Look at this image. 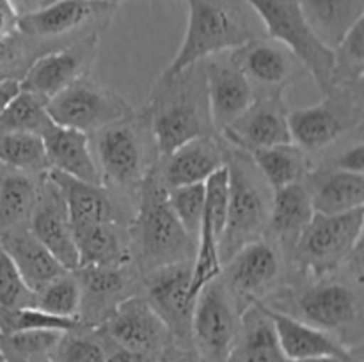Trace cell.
Instances as JSON below:
<instances>
[{"instance_id":"1","label":"cell","mask_w":364,"mask_h":362,"mask_svg":"<svg viewBox=\"0 0 364 362\" xmlns=\"http://www.w3.org/2000/svg\"><path fill=\"white\" fill-rule=\"evenodd\" d=\"M142 112L149 121L160 158L192 138L213 135L203 62L173 77L156 78Z\"/></svg>"},{"instance_id":"2","label":"cell","mask_w":364,"mask_h":362,"mask_svg":"<svg viewBox=\"0 0 364 362\" xmlns=\"http://www.w3.org/2000/svg\"><path fill=\"white\" fill-rule=\"evenodd\" d=\"M187 7L183 43L160 77H173L208 57L265 35L262 21L245 0H187Z\"/></svg>"},{"instance_id":"3","label":"cell","mask_w":364,"mask_h":362,"mask_svg":"<svg viewBox=\"0 0 364 362\" xmlns=\"http://www.w3.org/2000/svg\"><path fill=\"white\" fill-rule=\"evenodd\" d=\"M95 135V160L102 185L117 199L137 206L142 181L160 158L148 117L142 110L134 112Z\"/></svg>"},{"instance_id":"4","label":"cell","mask_w":364,"mask_h":362,"mask_svg":"<svg viewBox=\"0 0 364 362\" xmlns=\"http://www.w3.org/2000/svg\"><path fill=\"white\" fill-rule=\"evenodd\" d=\"M132 243L137 245V261L142 273L194 258L196 240L188 236L171 208L159 162L146 174L139 190L132 222Z\"/></svg>"},{"instance_id":"5","label":"cell","mask_w":364,"mask_h":362,"mask_svg":"<svg viewBox=\"0 0 364 362\" xmlns=\"http://www.w3.org/2000/svg\"><path fill=\"white\" fill-rule=\"evenodd\" d=\"M226 167L230 174V202L219 240L223 265L238 248L265 236L272 202V190L247 153L240 149L230 151Z\"/></svg>"},{"instance_id":"6","label":"cell","mask_w":364,"mask_h":362,"mask_svg":"<svg viewBox=\"0 0 364 362\" xmlns=\"http://www.w3.org/2000/svg\"><path fill=\"white\" fill-rule=\"evenodd\" d=\"M259 18L267 38L287 46L304 66L323 96L333 91V50L306 21L297 0H245Z\"/></svg>"},{"instance_id":"7","label":"cell","mask_w":364,"mask_h":362,"mask_svg":"<svg viewBox=\"0 0 364 362\" xmlns=\"http://www.w3.org/2000/svg\"><path fill=\"white\" fill-rule=\"evenodd\" d=\"M364 209L338 215L316 213L295 241L290 258L304 273L327 275L361 247Z\"/></svg>"},{"instance_id":"8","label":"cell","mask_w":364,"mask_h":362,"mask_svg":"<svg viewBox=\"0 0 364 362\" xmlns=\"http://www.w3.org/2000/svg\"><path fill=\"white\" fill-rule=\"evenodd\" d=\"M363 82L334 85L318 105L288 112V128L295 146L306 155L322 151L340 141L363 121Z\"/></svg>"},{"instance_id":"9","label":"cell","mask_w":364,"mask_h":362,"mask_svg":"<svg viewBox=\"0 0 364 362\" xmlns=\"http://www.w3.org/2000/svg\"><path fill=\"white\" fill-rule=\"evenodd\" d=\"M46 110L55 124L87 135L135 112L123 96L89 80L87 77L78 78L50 98L46 102Z\"/></svg>"},{"instance_id":"10","label":"cell","mask_w":364,"mask_h":362,"mask_svg":"<svg viewBox=\"0 0 364 362\" xmlns=\"http://www.w3.org/2000/svg\"><path fill=\"white\" fill-rule=\"evenodd\" d=\"M299 319L323 330L345 344V337H361L363 304L359 287L345 280L322 279L297 297Z\"/></svg>"},{"instance_id":"11","label":"cell","mask_w":364,"mask_h":362,"mask_svg":"<svg viewBox=\"0 0 364 362\" xmlns=\"http://www.w3.org/2000/svg\"><path fill=\"white\" fill-rule=\"evenodd\" d=\"M242 309L224 286L220 275L199 291L192 312L191 341L205 362H226Z\"/></svg>"},{"instance_id":"12","label":"cell","mask_w":364,"mask_h":362,"mask_svg":"<svg viewBox=\"0 0 364 362\" xmlns=\"http://www.w3.org/2000/svg\"><path fill=\"white\" fill-rule=\"evenodd\" d=\"M105 0H53L38 9L20 13L18 32L32 43L59 41L77 32H102L116 13Z\"/></svg>"},{"instance_id":"13","label":"cell","mask_w":364,"mask_h":362,"mask_svg":"<svg viewBox=\"0 0 364 362\" xmlns=\"http://www.w3.org/2000/svg\"><path fill=\"white\" fill-rule=\"evenodd\" d=\"M192 259L144 273V297L169 329L173 341L188 343L196 300L191 297Z\"/></svg>"},{"instance_id":"14","label":"cell","mask_w":364,"mask_h":362,"mask_svg":"<svg viewBox=\"0 0 364 362\" xmlns=\"http://www.w3.org/2000/svg\"><path fill=\"white\" fill-rule=\"evenodd\" d=\"M98 329V334L114 346L142 351L153 357H164L169 348V329L162 322L155 309L149 305L144 295H132L124 298L116 311L105 319Z\"/></svg>"},{"instance_id":"15","label":"cell","mask_w":364,"mask_h":362,"mask_svg":"<svg viewBox=\"0 0 364 362\" xmlns=\"http://www.w3.org/2000/svg\"><path fill=\"white\" fill-rule=\"evenodd\" d=\"M281 273V248L265 236L238 248L223 265L220 279L238 307L263 300L276 286Z\"/></svg>"},{"instance_id":"16","label":"cell","mask_w":364,"mask_h":362,"mask_svg":"<svg viewBox=\"0 0 364 362\" xmlns=\"http://www.w3.org/2000/svg\"><path fill=\"white\" fill-rule=\"evenodd\" d=\"M100 34H89L66 46L48 50L36 57L20 80L23 91H31L48 102L78 78L87 77L95 62Z\"/></svg>"},{"instance_id":"17","label":"cell","mask_w":364,"mask_h":362,"mask_svg":"<svg viewBox=\"0 0 364 362\" xmlns=\"http://www.w3.org/2000/svg\"><path fill=\"white\" fill-rule=\"evenodd\" d=\"M230 59L245 75L256 96L284 92L306 73L301 60L281 43L262 35L231 50Z\"/></svg>"},{"instance_id":"18","label":"cell","mask_w":364,"mask_h":362,"mask_svg":"<svg viewBox=\"0 0 364 362\" xmlns=\"http://www.w3.org/2000/svg\"><path fill=\"white\" fill-rule=\"evenodd\" d=\"M283 94L284 92H274L256 96L245 112L220 133L235 149L244 153L291 142L288 109Z\"/></svg>"},{"instance_id":"19","label":"cell","mask_w":364,"mask_h":362,"mask_svg":"<svg viewBox=\"0 0 364 362\" xmlns=\"http://www.w3.org/2000/svg\"><path fill=\"white\" fill-rule=\"evenodd\" d=\"M80 284V312L84 327H100L124 298L135 295L132 287L142 284L135 280L134 270L124 266H78L73 270Z\"/></svg>"},{"instance_id":"20","label":"cell","mask_w":364,"mask_h":362,"mask_svg":"<svg viewBox=\"0 0 364 362\" xmlns=\"http://www.w3.org/2000/svg\"><path fill=\"white\" fill-rule=\"evenodd\" d=\"M28 229L52 252L66 270L78 268V254L73 240L70 213L59 187L43 172L38 201L32 212Z\"/></svg>"},{"instance_id":"21","label":"cell","mask_w":364,"mask_h":362,"mask_svg":"<svg viewBox=\"0 0 364 362\" xmlns=\"http://www.w3.org/2000/svg\"><path fill=\"white\" fill-rule=\"evenodd\" d=\"M203 67L212 126L215 131H223L255 102V91L230 55L224 59L223 53L208 57L203 60Z\"/></svg>"},{"instance_id":"22","label":"cell","mask_w":364,"mask_h":362,"mask_svg":"<svg viewBox=\"0 0 364 362\" xmlns=\"http://www.w3.org/2000/svg\"><path fill=\"white\" fill-rule=\"evenodd\" d=\"M50 180L59 187L71 224L85 222H119L132 226L134 216L128 213L127 202L117 199L112 192L103 185L87 183V181L75 180L59 170H46Z\"/></svg>"},{"instance_id":"23","label":"cell","mask_w":364,"mask_h":362,"mask_svg":"<svg viewBox=\"0 0 364 362\" xmlns=\"http://www.w3.org/2000/svg\"><path fill=\"white\" fill-rule=\"evenodd\" d=\"M230 149L215 135L192 138L169 155L159 158V172L167 188L205 183L210 174L226 165Z\"/></svg>"},{"instance_id":"24","label":"cell","mask_w":364,"mask_h":362,"mask_svg":"<svg viewBox=\"0 0 364 362\" xmlns=\"http://www.w3.org/2000/svg\"><path fill=\"white\" fill-rule=\"evenodd\" d=\"M258 302L263 311L267 312V316L272 319L281 350H283L287 361L333 355V357L345 358V361L358 362L354 353L334 336L302 322L297 316L287 314V312L272 307L270 304H265L263 300Z\"/></svg>"},{"instance_id":"25","label":"cell","mask_w":364,"mask_h":362,"mask_svg":"<svg viewBox=\"0 0 364 362\" xmlns=\"http://www.w3.org/2000/svg\"><path fill=\"white\" fill-rule=\"evenodd\" d=\"M71 227L78 266H124L132 263V226L85 222L71 224Z\"/></svg>"},{"instance_id":"26","label":"cell","mask_w":364,"mask_h":362,"mask_svg":"<svg viewBox=\"0 0 364 362\" xmlns=\"http://www.w3.org/2000/svg\"><path fill=\"white\" fill-rule=\"evenodd\" d=\"M41 141L48 169L59 170L75 180L102 185L87 133L52 123L41 133Z\"/></svg>"},{"instance_id":"27","label":"cell","mask_w":364,"mask_h":362,"mask_svg":"<svg viewBox=\"0 0 364 362\" xmlns=\"http://www.w3.org/2000/svg\"><path fill=\"white\" fill-rule=\"evenodd\" d=\"M313 215H315V209H313L311 197H309L304 181H297L279 190H274L269 222L265 229L267 240L290 254L295 241Z\"/></svg>"},{"instance_id":"28","label":"cell","mask_w":364,"mask_h":362,"mask_svg":"<svg viewBox=\"0 0 364 362\" xmlns=\"http://www.w3.org/2000/svg\"><path fill=\"white\" fill-rule=\"evenodd\" d=\"M226 362H287L272 319L259 302H252L242 311Z\"/></svg>"},{"instance_id":"29","label":"cell","mask_w":364,"mask_h":362,"mask_svg":"<svg viewBox=\"0 0 364 362\" xmlns=\"http://www.w3.org/2000/svg\"><path fill=\"white\" fill-rule=\"evenodd\" d=\"M0 245L13 259L21 279L34 295L53 277L66 270L53 258L52 252L32 234L28 227L0 233Z\"/></svg>"},{"instance_id":"30","label":"cell","mask_w":364,"mask_h":362,"mask_svg":"<svg viewBox=\"0 0 364 362\" xmlns=\"http://www.w3.org/2000/svg\"><path fill=\"white\" fill-rule=\"evenodd\" d=\"M308 192L313 209L326 215H338L364 204V174L327 167L316 172H308Z\"/></svg>"},{"instance_id":"31","label":"cell","mask_w":364,"mask_h":362,"mask_svg":"<svg viewBox=\"0 0 364 362\" xmlns=\"http://www.w3.org/2000/svg\"><path fill=\"white\" fill-rule=\"evenodd\" d=\"M41 176L36 180L34 174L0 165V233L28 227Z\"/></svg>"},{"instance_id":"32","label":"cell","mask_w":364,"mask_h":362,"mask_svg":"<svg viewBox=\"0 0 364 362\" xmlns=\"http://www.w3.org/2000/svg\"><path fill=\"white\" fill-rule=\"evenodd\" d=\"M297 4L316 38L331 50L364 20V0H297Z\"/></svg>"},{"instance_id":"33","label":"cell","mask_w":364,"mask_h":362,"mask_svg":"<svg viewBox=\"0 0 364 362\" xmlns=\"http://www.w3.org/2000/svg\"><path fill=\"white\" fill-rule=\"evenodd\" d=\"M247 155L272 192L304 181L309 172L308 155L294 142L252 149Z\"/></svg>"},{"instance_id":"34","label":"cell","mask_w":364,"mask_h":362,"mask_svg":"<svg viewBox=\"0 0 364 362\" xmlns=\"http://www.w3.org/2000/svg\"><path fill=\"white\" fill-rule=\"evenodd\" d=\"M52 123V117L46 110V99L20 87V92L0 114V135L31 133L41 137L43 131Z\"/></svg>"},{"instance_id":"35","label":"cell","mask_w":364,"mask_h":362,"mask_svg":"<svg viewBox=\"0 0 364 362\" xmlns=\"http://www.w3.org/2000/svg\"><path fill=\"white\" fill-rule=\"evenodd\" d=\"M63 334L55 330L0 334V351L6 362H46Z\"/></svg>"},{"instance_id":"36","label":"cell","mask_w":364,"mask_h":362,"mask_svg":"<svg viewBox=\"0 0 364 362\" xmlns=\"http://www.w3.org/2000/svg\"><path fill=\"white\" fill-rule=\"evenodd\" d=\"M87 329L78 318L55 316L36 305L25 307H0V334L21 332V330H55V332H71V330Z\"/></svg>"},{"instance_id":"37","label":"cell","mask_w":364,"mask_h":362,"mask_svg":"<svg viewBox=\"0 0 364 362\" xmlns=\"http://www.w3.org/2000/svg\"><path fill=\"white\" fill-rule=\"evenodd\" d=\"M0 165L31 174L48 170L41 137L31 133L0 135Z\"/></svg>"},{"instance_id":"38","label":"cell","mask_w":364,"mask_h":362,"mask_svg":"<svg viewBox=\"0 0 364 362\" xmlns=\"http://www.w3.org/2000/svg\"><path fill=\"white\" fill-rule=\"evenodd\" d=\"M80 284L73 270H64L34 295V305L55 316L78 318Z\"/></svg>"},{"instance_id":"39","label":"cell","mask_w":364,"mask_h":362,"mask_svg":"<svg viewBox=\"0 0 364 362\" xmlns=\"http://www.w3.org/2000/svg\"><path fill=\"white\" fill-rule=\"evenodd\" d=\"M223 261L219 252V236L210 226L208 220L203 216L201 229L196 238V251L192 258V280H191V297L198 298L199 291L220 275Z\"/></svg>"},{"instance_id":"40","label":"cell","mask_w":364,"mask_h":362,"mask_svg":"<svg viewBox=\"0 0 364 362\" xmlns=\"http://www.w3.org/2000/svg\"><path fill=\"white\" fill-rule=\"evenodd\" d=\"M333 85L363 82L364 73V25L358 21L348 34L333 48Z\"/></svg>"},{"instance_id":"41","label":"cell","mask_w":364,"mask_h":362,"mask_svg":"<svg viewBox=\"0 0 364 362\" xmlns=\"http://www.w3.org/2000/svg\"><path fill=\"white\" fill-rule=\"evenodd\" d=\"M167 197L183 229L196 240L205 216V183L167 188Z\"/></svg>"},{"instance_id":"42","label":"cell","mask_w":364,"mask_h":362,"mask_svg":"<svg viewBox=\"0 0 364 362\" xmlns=\"http://www.w3.org/2000/svg\"><path fill=\"white\" fill-rule=\"evenodd\" d=\"M84 329L64 332L53 348L52 362H105L107 351L100 341L82 332Z\"/></svg>"},{"instance_id":"43","label":"cell","mask_w":364,"mask_h":362,"mask_svg":"<svg viewBox=\"0 0 364 362\" xmlns=\"http://www.w3.org/2000/svg\"><path fill=\"white\" fill-rule=\"evenodd\" d=\"M228 202H230V174L228 167L223 165L210 174L205 181V219L213 227L219 240L226 224Z\"/></svg>"},{"instance_id":"44","label":"cell","mask_w":364,"mask_h":362,"mask_svg":"<svg viewBox=\"0 0 364 362\" xmlns=\"http://www.w3.org/2000/svg\"><path fill=\"white\" fill-rule=\"evenodd\" d=\"M34 305V293L21 279L13 259L0 245V307H25Z\"/></svg>"},{"instance_id":"45","label":"cell","mask_w":364,"mask_h":362,"mask_svg":"<svg viewBox=\"0 0 364 362\" xmlns=\"http://www.w3.org/2000/svg\"><path fill=\"white\" fill-rule=\"evenodd\" d=\"M34 45L36 43L20 32H14L11 38L0 41V80H21L27 67L36 59L28 55V50Z\"/></svg>"},{"instance_id":"46","label":"cell","mask_w":364,"mask_h":362,"mask_svg":"<svg viewBox=\"0 0 364 362\" xmlns=\"http://www.w3.org/2000/svg\"><path fill=\"white\" fill-rule=\"evenodd\" d=\"M334 169L347 170V172L364 174V144L363 141L355 142L348 149L341 151L336 158L333 160Z\"/></svg>"},{"instance_id":"47","label":"cell","mask_w":364,"mask_h":362,"mask_svg":"<svg viewBox=\"0 0 364 362\" xmlns=\"http://www.w3.org/2000/svg\"><path fill=\"white\" fill-rule=\"evenodd\" d=\"M18 18L20 11L16 4L13 0H0V41L18 32Z\"/></svg>"},{"instance_id":"48","label":"cell","mask_w":364,"mask_h":362,"mask_svg":"<svg viewBox=\"0 0 364 362\" xmlns=\"http://www.w3.org/2000/svg\"><path fill=\"white\" fill-rule=\"evenodd\" d=\"M159 358L160 357H153V355L142 353V351L116 346L110 353H107L105 362H156Z\"/></svg>"},{"instance_id":"49","label":"cell","mask_w":364,"mask_h":362,"mask_svg":"<svg viewBox=\"0 0 364 362\" xmlns=\"http://www.w3.org/2000/svg\"><path fill=\"white\" fill-rule=\"evenodd\" d=\"M20 92V80H0V114L7 106V103Z\"/></svg>"},{"instance_id":"50","label":"cell","mask_w":364,"mask_h":362,"mask_svg":"<svg viewBox=\"0 0 364 362\" xmlns=\"http://www.w3.org/2000/svg\"><path fill=\"white\" fill-rule=\"evenodd\" d=\"M287 362H350L345 361V358L333 357V355H323V357H308V358H294V361Z\"/></svg>"},{"instance_id":"51","label":"cell","mask_w":364,"mask_h":362,"mask_svg":"<svg viewBox=\"0 0 364 362\" xmlns=\"http://www.w3.org/2000/svg\"><path fill=\"white\" fill-rule=\"evenodd\" d=\"M14 4L16 2H28V0H13ZM53 2V0H41V6H45V4H50ZM105 2H110V4H116V6H119L121 2H124V0H105Z\"/></svg>"},{"instance_id":"52","label":"cell","mask_w":364,"mask_h":362,"mask_svg":"<svg viewBox=\"0 0 364 362\" xmlns=\"http://www.w3.org/2000/svg\"><path fill=\"white\" fill-rule=\"evenodd\" d=\"M156 362H173V361H171L169 357H160L159 361H156Z\"/></svg>"},{"instance_id":"53","label":"cell","mask_w":364,"mask_h":362,"mask_svg":"<svg viewBox=\"0 0 364 362\" xmlns=\"http://www.w3.org/2000/svg\"><path fill=\"white\" fill-rule=\"evenodd\" d=\"M0 362H6V361H4V355H2V351H0Z\"/></svg>"},{"instance_id":"54","label":"cell","mask_w":364,"mask_h":362,"mask_svg":"<svg viewBox=\"0 0 364 362\" xmlns=\"http://www.w3.org/2000/svg\"><path fill=\"white\" fill-rule=\"evenodd\" d=\"M178 362H188V361H178Z\"/></svg>"}]
</instances>
